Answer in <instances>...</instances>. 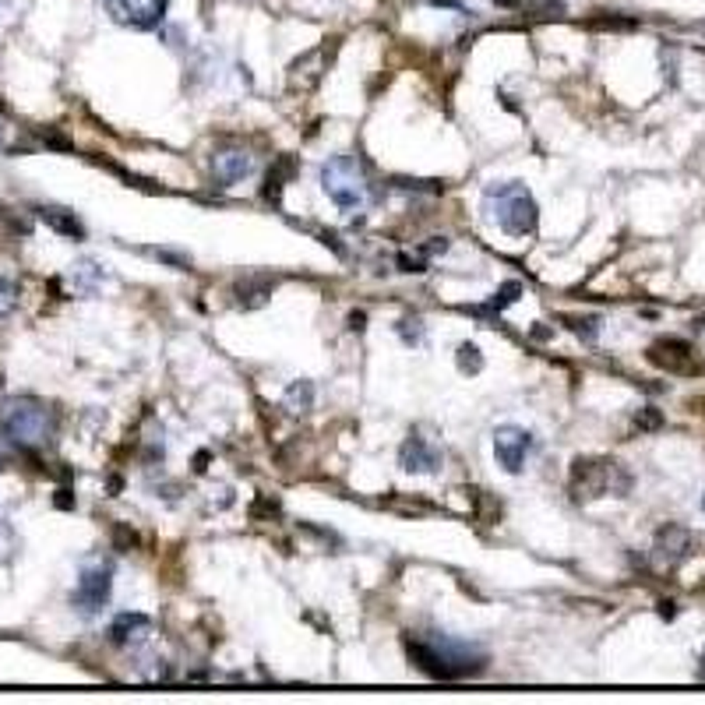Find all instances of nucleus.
Segmentation results:
<instances>
[{"mask_svg": "<svg viewBox=\"0 0 705 705\" xmlns=\"http://www.w3.org/2000/svg\"><path fill=\"white\" fill-rule=\"evenodd\" d=\"M405 652L412 667L430 681H466V677H480L487 667V652L480 645L452 638L444 631L405 635Z\"/></svg>", "mask_w": 705, "mask_h": 705, "instance_id": "obj_1", "label": "nucleus"}, {"mask_svg": "<svg viewBox=\"0 0 705 705\" xmlns=\"http://www.w3.org/2000/svg\"><path fill=\"white\" fill-rule=\"evenodd\" d=\"M483 212L508 236H532L536 233V222H540L536 198H532V191L522 180L491 184L483 191Z\"/></svg>", "mask_w": 705, "mask_h": 705, "instance_id": "obj_2", "label": "nucleus"}, {"mask_svg": "<svg viewBox=\"0 0 705 705\" xmlns=\"http://www.w3.org/2000/svg\"><path fill=\"white\" fill-rule=\"evenodd\" d=\"M321 191L339 212H364L374 198V184L367 177V166L356 155H332L321 166Z\"/></svg>", "mask_w": 705, "mask_h": 705, "instance_id": "obj_3", "label": "nucleus"}, {"mask_svg": "<svg viewBox=\"0 0 705 705\" xmlns=\"http://www.w3.org/2000/svg\"><path fill=\"white\" fill-rule=\"evenodd\" d=\"M568 491H572L575 501H596L603 494L624 498L631 491V473L621 469L610 459H575L572 476H568Z\"/></svg>", "mask_w": 705, "mask_h": 705, "instance_id": "obj_4", "label": "nucleus"}, {"mask_svg": "<svg viewBox=\"0 0 705 705\" xmlns=\"http://www.w3.org/2000/svg\"><path fill=\"white\" fill-rule=\"evenodd\" d=\"M0 427L18 444H46L57 434V416L35 399H11L0 409Z\"/></svg>", "mask_w": 705, "mask_h": 705, "instance_id": "obj_5", "label": "nucleus"}, {"mask_svg": "<svg viewBox=\"0 0 705 705\" xmlns=\"http://www.w3.org/2000/svg\"><path fill=\"white\" fill-rule=\"evenodd\" d=\"M109 593H113V564L102 561V557L85 561L82 575H78V586L71 593V606L82 617H96L102 606L109 603Z\"/></svg>", "mask_w": 705, "mask_h": 705, "instance_id": "obj_6", "label": "nucleus"}, {"mask_svg": "<svg viewBox=\"0 0 705 705\" xmlns=\"http://www.w3.org/2000/svg\"><path fill=\"white\" fill-rule=\"evenodd\" d=\"M532 452H536L532 430L515 427V423H504V427L494 430V459H498V466H501L504 473L518 476V473L525 469V462H529Z\"/></svg>", "mask_w": 705, "mask_h": 705, "instance_id": "obj_7", "label": "nucleus"}, {"mask_svg": "<svg viewBox=\"0 0 705 705\" xmlns=\"http://www.w3.org/2000/svg\"><path fill=\"white\" fill-rule=\"evenodd\" d=\"M208 166H212V177H215L219 187H233V184H240L244 177L254 173V155L240 145H219L212 152Z\"/></svg>", "mask_w": 705, "mask_h": 705, "instance_id": "obj_8", "label": "nucleus"}, {"mask_svg": "<svg viewBox=\"0 0 705 705\" xmlns=\"http://www.w3.org/2000/svg\"><path fill=\"white\" fill-rule=\"evenodd\" d=\"M441 462H444L441 448H437L434 441L420 437L416 430H412V434L405 437L403 448H399V466H403V473H416V476H434V473H441Z\"/></svg>", "mask_w": 705, "mask_h": 705, "instance_id": "obj_9", "label": "nucleus"}, {"mask_svg": "<svg viewBox=\"0 0 705 705\" xmlns=\"http://www.w3.org/2000/svg\"><path fill=\"white\" fill-rule=\"evenodd\" d=\"M328 60H332L328 43H324V46H317V50L300 53V57L290 64V75H286L290 92H310V89H317V82H321V78H324V71H328Z\"/></svg>", "mask_w": 705, "mask_h": 705, "instance_id": "obj_10", "label": "nucleus"}, {"mask_svg": "<svg viewBox=\"0 0 705 705\" xmlns=\"http://www.w3.org/2000/svg\"><path fill=\"white\" fill-rule=\"evenodd\" d=\"M113 18L131 28H155L166 14V0H106Z\"/></svg>", "mask_w": 705, "mask_h": 705, "instance_id": "obj_11", "label": "nucleus"}, {"mask_svg": "<svg viewBox=\"0 0 705 705\" xmlns=\"http://www.w3.org/2000/svg\"><path fill=\"white\" fill-rule=\"evenodd\" d=\"M652 550H656V557H660L663 564H677V561H684V557L692 554V532H688L684 525H677V522H667V525L656 532Z\"/></svg>", "mask_w": 705, "mask_h": 705, "instance_id": "obj_12", "label": "nucleus"}, {"mask_svg": "<svg viewBox=\"0 0 705 705\" xmlns=\"http://www.w3.org/2000/svg\"><path fill=\"white\" fill-rule=\"evenodd\" d=\"M275 290V279H265V275H247L233 286V297H236V307L244 310H254V307H265L268 297Z\"/></svg>", "mask_w": 705, "mask_h": 705, "instance_id": "obj_13", "label": "nucleus"}, {"mask_svg": "<svg viewBox=\"0 0 705 705\" xmlns=\"http://www.w3.org/2000/svg\"><path fill=\"white\" fill-rule=\"evenodd\" d=\"M152 621L145 613H116V621L109 624V642L113 645H131V642H141L148 635Z\"/></svg>", "mask_w": 705, "mask_h": 705, "instance_id": "obj_14", "label": "nucleus"}, {"mask_svg": "<svg viewBox=\"0 0 705 705\" xmlns=\"http://www.w3.org/2000/svg\"><path fill=\"white\" fill-rule=\"evenodd\" d=\"M297 173V163H293V155H279L275 163H272V170H268V177H265V187H261V198L272 204L283 202V187H286V180Z\"/></svg>", "mask_w": 705, "mask_h": 705, "instance_id": "obj_15", "label": "nucleus"}, {"mask_svg": "<svg viewBox=\"0 0 705 705\" xmlns=\"http://www.w3.org/2000/svg\"><path fill=\"white\" fill-rule=\"evenodd\" d=\"M39 219H43L50 229H57V233H64V236H71V240H85V226H82L78 215L67 212V208H39Z\"/></svg>", "mask_w": 705, "mask_h": 705, "instance_id": "obj_16", "label": "nucleus"}, {"mask_svg": "<svg viewBox=\"0 0 705 705\" xmlns=\"http://www.w3.org/2000/svg\"><path fill=\"white\" fill-rule=\"evenodd\" d=\"M102 279H106V275H102V268L92 261V258H82V261H75V268H71V283H75V290L85 293V297H92V293L99 290Z\"/></svg>", "mask_w": 705, "mask_h": 705, "instance_id": "obj_17", "label": "nucleus"}, {"mask_svg": "<svg viewBox=\"0 0 705 705\" xmlns=\"http://www.w3.org/2000/svg\"><path fill=\"white\" fill-rule=\"evenodd\" d=\"M283 403L290 412H310L314 409V385L310 381H293L283 395Z\"/></svg>", "mask_w": 705, "mask_h": 705, "instance_id": "obj_18", "label": "nucleus"}, {"mask_svg": "<svg viewBox=\"0 0 705 705\" xmlns=\"http://www.w3.org/2000/svg\"><path fill=\"white\" fill-rule=\"evenodd\" d=\"M518 293H522V283H504L501 290L491 297V303L487 307H473V314H501L504 307H511L518 300Z\"/></svg>", "mask_w": 705, "mask_h": 705, "instance_id": "obj_19", "label": "nucleus"}, {"mask_svg": "<svg viewBox=\"0 0 705 705\" xmlns=\"http://www.w3.org/2000/svg\"><path fill=\"white\" fill-rule=\"evenodd\" d=\"M455 364H459L462 374H480V371H483V353H480V346H476V342H462L459 353H455Z\"/></svg>", "mask_w": 705, "mask_h": 705, "instance_id": "obj_20", "label": "nucleus"}, {"mask_svg": "<svg viewBox=\"0 0 705 705\" xmlns=\"http://www.w3.org/2000/svg\"><path fill=\"white\" fill-rule=\"evenodd\" d=\"M466 494L476 501V518H480V522H498V518H501V504L494 501V498H487V491H476V487H473V491H466Z\"/></svg>", "mask_w": 705, "mask_h": 705, "instance_id": "obj_21", "label": "nucleus"}, {"mask_svg": "<svg viewBox=\"0 0 705 705\" xmlns=\"http://www.w3.org/2000/svg\"><path fill=\"white\" fill-rule=\"evenodd\" d=\"M14 554H18V532H14L11 522L0 518V564H11Z\"/></svg>", "mask_w": 705, "mask_h": 705, "instance_id": "obj_22", "label": "nucleus"}, {"mask_svg": "<svg viewBox=\"0 0 705 705\" xmlns=\"http://www.w3.org/2000/svg\"><path fill=\"white\" fill-rule=\"evenodd\" d=\"M399 335H403L405 346H423V317H420V314L403 317V321H399Z\"/></svg>", "mask_w": 705, "mask_h": 705, "instance_id": "obj_23", "label": "nucleus"}, {"mask_svg": "<svg viewBox=\"0 0 705 705\" xmlns=\"http://www.w3.org/2000/svg\"><path fill=\"white\" fill-rule=\"evenodd\" d=\"M572 324V332H579L586 342H593L600 335V317H564Z\"/></svg>", "mask_w": 705, "mask_h": 705, "instance_id": "obj_24", "label": "nucleus"}, {"mask_svg": "<svg viewBox=\"0 0 705 705\" xmlns=\"http://www.w3.org/2000/svg\"><path fill=\"white\" fill-rule=\"evenodd\" d=\"M522 11H543V18H550V14H564V4L561 0H522Z\"/></svg>", "mask_w": 705, "mask_h": 705, "instance_id": "obj_25", "label": "nucleus"}, {"mask_svg": "<svg viewBox=\"0 0 705 705\" xmlns=\"http://www.w3.org/2000/svg\"><path fill=\"white\" fill-rule=\"evenodd\" d=\"M14 303H18V286H14L11 279H0V317L11 314Z\"/></svg>", "mask_w": 705, "mask_h": 705, "instance_id": "obj_26", "label": "nucleus"}, {"mask_svg": "<svg viewBox=\"0 0 705 705\" xmlns=\"http://www.w3.org/2000/svg\"><path fill=\"white\" fill-rule=\"evenodd\" d=\"M4 226H7L11 233H18V236H28V233H32V222L21 219V215H14V208H4Z\"/></svg>", "mask_w": 705, "mask_h": 705, "instance_id": "obj_27", "label": "nucleus"}, {"mask_svg": "<svg viewBox=\"0 0 705 705\" xmlns=\"http://www.w3.org/2000/svg\"><path fill=\"white\" fill-rule=\"evenodd\" d=\"M113 543H116V550L124 554V550L138 547V532H134V529H127V525H116V529H113Z\"/></svg>", "mask_w": 705, "mask_h": 705, "instance_id": "obj_28", "label": "nucleus"}, {"mask_svg": "<svg viewBox=\"0 0 705 705\" xmlns=\"http://www.w3.org/2000/svg\"><path fill=\"white\" fill-rule=\"evenodd\" d=\"M148 254H152V258H159V261H166V265H173V268H187V265H191V258H187V254H177V251H166V247H163V251L155 247V251H148Z\"/></svg>", "mask_w": 705, "mask_h": 705, "instance_id": "obj_29", "label": "nucleus"}, {"mask_svg": "<svg viewBox=\"0 0 705 705\" xmlns=\"http://www.w3.org/2000/svg\"><path fill=\"white\" fill-rule=\"evenodd\" d=\"M261 515H279V501L275 498H258L251 504V518H261Z\"/></svg>", "mask_w": 705, "mask_h": 705, "instance_id": "obj_30", "label": "nucleus"}, {"mask_svg": "<svg viewBox=\"0 0 705 705\" xmlns=\"http://www.w3.org/2000/svg\"><path fill=\"white\" fill-rule=\"evenodd\" d=\"M399 268L403 272H427V258L423 254H416V258L412 254H399Z\"/></svg>", "mask_w": 705, "mask_h": 705, "instance_id": "obj_31", "label": "nucleus"}, {"mask_svg": "<svg viewBox=\"0 0 705 705\" xmlns=\"http://www.w3.org/2000/svg\"><path fill=\"white\" fill-rule=\"evenodd\" d=\"M635 423H638V427H660V412L649 405L645 412H638V416H635Z\"/></svg>", "mask_w": 705, "mask_h": 705, "instance_id": "obj_32", "label": "nucleus"}, {"mask_svg": "<svg viewBox=\"0 0 705 705\" xmlns=\"http://www.w3.org/2000/svg\"><path fill=\"white\" fill-rule=\"evenodd\" d=\"M53 504H57V508H75V498H71V491H57Z\"/></svg>", "mask_w": 705, "mask_h": 705, "instance_id": "obj_33", "label": "nucleus"}, {"mask_svg": "<svg viewBox=\"0 0 705 705\" xmlns=\"http://www.w3.org/2000/svg\"><path fill=\"white\" fill-rule=\"evenodd\" d=\"M364 321H367V314H364V310H353V314H349V328H356V332H360V328H364Z\"/></svg>", "mask_w": 705, "mask_h": 705, "instance_id": "obj_34", "label": "nucleus"}, {"mask_svg": "<svg viewBox=\"0 0 705 705\" xmlns=\"http://www.w3.org/2000/svg\"><path fill=\"white\" fill-rule=\"evenodd\" d=\"M699 681H705V652H702V667H699Z\"/></svg>", "mask_w": 705, "mask_h": 705, "instance_id": "obj_35", "label": "nucleus"}, {"mask_svg": "<svg viewBox=\"0 0 705 705\" xmlns=\"http://www.w3.org/2000/svg\"><path fill=\"white\" fill-rule=\"evenodd\" d=\"M702 508H705V498H702Z\"/></svg>", "mask_w": 705, "mask_h": 705, "instance_id": "obj_36", "label": "nucleus"}]
</instances>
